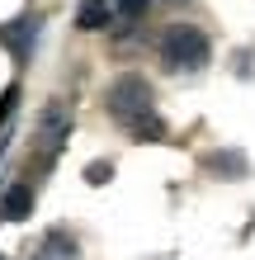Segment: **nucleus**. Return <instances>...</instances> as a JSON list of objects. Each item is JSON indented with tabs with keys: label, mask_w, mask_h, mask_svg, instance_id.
<instances>
[{
	"label": "nucleus",
	"mask_w": 255,
	"mask_h": 260,
	"mask_svg": "<svg viewBox=\"0 0 255 260\" xmlns=\"http://www.w3.org/2000/svg\"><path fill=\"white\" fill-rule=\"evenodd\" d=\"M161 62L170 71H199L208 67V34L194 24H175L166 28V38H161Z\"/></svg>",
	"instance_id": "obj_1"
},
{
	"label": "nucleus",
	"mask_w": 255,
	"mask_h": 260,
	"mask_svg": "<svg viewBox=\"0 0 255 260\" xmlns=\"http://www.w3.org/2000/svg\"><path fill=\"white\" fill-rule=\"evenodd\" d=\"M142 109H152V85H147L142 76H118L109 85V114L118 123H128V118L142 114Z\"/></svg>",
	"instance_id": "obj_2"
},
{
	"label": "nucleus",
	"mask_w": 255,
	"mask_h": 260,
	"mask_svg": "<svg viewBox=\"0 0 255 260\" xmlns=\"http://www.w3.org/2000/svg\"><path fill=\"white\" fill-rule=\"evenodd\" d=\"M33 38H38V28L28 24V19H14L0 28V43L14 52V62H28V52H33Z\"/></svg>",
	"instance_id": "obj_3"
},
{
	"label": "nucleus",
	"mask_w": 255,
	"mask_h": 260,
	"mask_svg": "<svg viewBox=\"0 0 255 260\" xmlns=\"http://www.w3.org/2000/svg\"><path fill=\"white\" fill-rule=\"evenodd\" d=\"M71 133V114L62 109V104H52L48 114H43V142H48V151L62 147V137Z\"/></svg>",
	"instance_id": "obj_4"
},
{
	"label": "nucleus",
	"mask_w": 255,
	"mask_h": 260,
	"mask_svg": "<svg viewBox=\"0 0 255 260\" xmlns=\"http://www.w3.org/2000/svg\"><path fill=\"white\" fill-rule=\"evenodd\" d=\"M76 28L95 34V28H109V0H81L76 10Z\"/></svg>",
	"instance_id": "obj_5"
},
{
	"label": "nucleus",
	"mask_w": 255,
	"mask_h": 260,
	"mask_svg": "<svg viewBox=\"0 0 255 260\" xmlns=\"http://www.w3.org/2000/svg\"><path fill=\"white\" fill-rule=\"evenodd\" d=\"M28 208H33V189H28V185H14L5 194V208H0V213H5V222H24Z\"/></svg>",
	"instance_id": "obj_6"
},
{
	"label": "nucleus",
	"mask_w": 255,
	"mask_h": 260,
	"mask_svg": "<svg viewBox=\"0 0 255 260\" xmlns=\"http://www.w3.org/2000/svg\"><path fill=\"white\" fill-rule=\"evenodd\" d=\"M147 5H152V0H114V10L123 14V19H142Z\"/></svg>",
	"instance_id": "obj_7"
},
{
	"label": "nucleus",
	"mask_w": 255,
	"mask_h": 260,
	"mask_svg": "<svg viewBox=\"0 0 255 260\" xmlns=\"http://www.w3.org/2000/svg\"><path fill=\"white\" fill-rule=\"evenodd\" d=\"M14 104H19V85H10L5 95H0V118H10V114H14Z\"/></svg>",
	"instance_id": "obj_8"
},
{
	"label": "nucleus",
	"mask_w": 255,
	"mask_h": 260,
	"mask_svg": "<svg viewBox=\"0 0 255 260\" xmlns=\"http://www.w3.org/2000/svg\"><path fill=\"white\" fill-rule=\"evenodd\" d=\"M90 185H104V175H114V166H104V161H95V166H90Z\"/></svg>",
	"instance_id": "obj_9"
},
{
	"label": "nucleus",
	"mask_w": 255,
	"mask_h": 260,
	"mask_svg": "<svg viewBox=\"0 0 255 260\" xmlns=\"http://www.w3.org/2000/svg\"><path fill=\"white\" fill-rule=\"evenodd\" d=\"M0 260H5V255H0Z\"/></svg>",
	"instance_id": "obj_10"
}]
</instances>
